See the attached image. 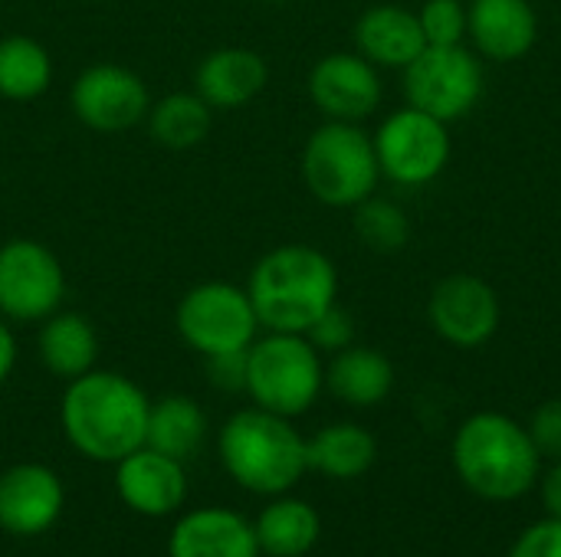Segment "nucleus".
<instances>
[{"instance_id":"1","label":"nucleus","mask_w":561,"mask_h":557,"mask_svg":"<svg viewBox=\"0 0 561 557\" xmlns=\"http://www.w3.org/2000/svg\"><path fill=\"white\" fill-rule=\"evenodd\" d=\"M148 394L118 371H89L69 381L59 420L62 433L85 460L118 463L145 446L148 430Z\"/></svg>"},{"instance_id":"2","label":"nucleus","mask_w":561,"mask_h":557,"mask_svg":"<svg viewBox=\"0 0 561 557\" xmlns=\"http://www.w3.org/2000/svg\"><path fill=\"white\" fill-rule=\"evenodd\" d=\"M247 295L260 328L306 335L339 302V272L322 250L286 243L256 259Z\"/></svg>"},{"instance_id":"3","label":"nucleus","mask_w":561,"mask_h":557,"mask_svg":"<svg viewBox=\"0 0 561 557\" xmlns=\"http://www.w3.org/2000/svg\"><path fill=\"white\" fill-rule=\"evenodd\" d=\"M217 453L230 479L256 496H283L309 469L299 430L263 407L233 414L217 433Z\"/></svg>"},{"instance_id":"4","label":"nucleus","mask_w":561,"mask_h":557,"mask_svg":"<svg viewBox=\"0 0 561 557\" xmlns=\"http://www.w3.org/2000/svg\"><path fill=\"white\" fill-rule=\"evenodd\" d=\"M460 479L483 499L510 502L526 496L539 479V450L526 427L506 414H473L454 440Z\"/></svg>"},{"instance_id":"5","label":"nucleus","mask_w":561,"mask_h":557,"mask_svg":"<svg viewBox=\"0 0 561 557\" xmlns=\"http://www.w3.org/2000/svg\"><path fill=\"white\" fill-rule=\"evenodd\" d=\"M309 194L325 207H358L381 181L371 135L358 121L319 125L299 161Z\"/></svg>"},{"instance_id":"6","label":"nucleus","mask_w":561,"mask_h":557,"mask_svg":"<svg viewBox=\"0 0 561 557\" xmlns=\"http://www.w3.org/2000/svg\"><path fill=\"white\" fill-rule=\"evenodd\" d=\"M325 387V368L306 335L266 332L247 348V394L279 417L306 414Z\"/></svg>"},{"instance_id":"7","label":"nucleus","mask_w":561,"mask_h":557,"mask_svg":"<svg viewBox=\"0 0 561 557\" xmlns=\"http://www.w3.org/2000/svg\"><path fill=\"white\" fill-rule=\"evenodd\" d=\"M178 335L204 358L224 351H247L260 338V318L247 295V286L224 279L201 282L184 292L174 312Z\"/></svg>"},{"instance_id":"8","label":"nucleus","mask_w":561,"mask_h":557,"mask_svg":"<svg viewBox=\"0 0 561 557\" xmlns=\"http://www.w3.org/2000/svg\"><path fill=\"white\" fill-rule=\"evenodd\" d=\"M408 105L440 118L457 121L470 115L483 95V59L460 46H424L421 56L404 66Z\"/></svg>"},{"instance_id":"9","label":"nucleus","mask_w":561,"mask_h":557,"mask_svg":"<svg viewBox=\"0 0 561 557\" xmlns=\"http://www.w3.org/2000/svg\"><path fill=\"white\" fill-rule=\"evenodd\" d=\"M381 177L401 187H424L437 181L450 161L447 121L408 105L391 112L371 135Z\"/></svg>"},{"instance_id":"10","label":"nucleus","mask_w":561,"mask_h":557,"mask_svg":"<svg viewBox=\"0 0 561 557\" xmlns=\"http://www.w3.org/2000/svg\"><path fill=\"white\" fill-rule=\"evenodd\" d=\"M66 272L59 256L39 240H7L0 246V315L20 325H39L62 309Z\"/></svg>"},{"instance_id":"11","label":"nucleus","mask_w":561,"mask_h":557,"mask_svg":"<svg viewBox=\"0 0 561 557\" xmlns=\"http://www.w3.org/2000/svg\"><path fill=\"white\" fill-rule=\"evenodd\" d=\"M69 105L85 128L122 135L148 118L151 95L138 72L115 62H99L79 72L69 89Z\"/></svg>"},{"instance_id":"12","label":"nucleus","mask_w":561,"mask_h":557,"mask_svg":"<svg viewBox=\"0 0 561 557\" xmlns=\"http://www.w3.org/2000/svg\"><path fill=\"white\" fill-rule=\"evenodd\" d=\"M500 295L496 289L470 272H454L440 279L427 299L431 328L454 348H480L500 328Z\"/></svg>"},{"instance_id":"13","label":"nucleus","mask_w":561,"mask_h":557,"mask_svg":"<svg viewBox=\"0 0 561 557\" xmlns=\"http://www.w3.org/2000/svg\"><path fill=\"white\" fill-rule=\"evenodd\" d=\"M378 66L362 53H329L309 72V98L325 121H362L381 105Z\"/></svg>"},{"instance_id":"14","label":"nucleus","mask_w":561,"mask_h":557,"mask_svg":"<svg viewBox=\"0 0 561 557\" xmlns=\"http://www.w3.org/2000/svg\"><path fill=\"white\" fill-rule=\"evenodd\" d=\"M62 483L43 463H16L0 476V529L16 538L49 532L62 515Z\"/></svg>"},{"instance_id":"15","label":"nucleus","mask_w":561,"mask_h":557,"mask_svg":"<svg viewBox=\"0 0 561 557\" xmlns=\"http://www.w3.org/2000/svg\"><path fill=\"white\" fill-rule=\"evenodd\" d=\"M115 489H118V499L138 515H148V519L171 515L187 499L184 463L151 446H138L135 453L115 463Z\"/></svg>"},{"instance_id":"16","label":"nucleus","mask_w":561,"mask_h":557,"mask_svg":"<svg viewBox=\"0 0 561 557\" xmlns=\"http://www.w3.org/2000/svg\"><path fill=\"white\" fill-rule=\"evenodd\" d=\"M467 36L480 59L516 62L539 39V16L529 0H470Z\"/></svg>"},{"instance_id":"17","label":"nucleus","mask_w":561,"mask_h":557,"mask_svg":"<svg viewBox=\"0 0 561 557\" xmlns=\"http://www.w3.org/2000/svg\"><path fill=\"white\" fill-rule=\"evenodd\" d=\"M270 79L266 59L250 46H220L207 53L194 72V92L210 108H240L253 102Z\"/></svg>"},{"instance_id":"18","label":"nucleus","mask_w":561,"mask_h":557,"mask_svg":"<svg viewBox=\"0 0 561 557\" xmlns=\"http://www.w3.org/2000/svg\"><path fill=\"white\" fill-rule=\"evenodd\" d=\"M171 557H260L253 525L233 509H197L178 519L168 538Z\"/></svg>"},{"instance_id":"19","label":"nucleus","mask_w":561,"mask_h":557,"mask_svg":"<svg viewBox=\"0 0 561 557\" xmlns=\"http://www.w3.org/2000/svg\"><path fill=\"white\" fill-rule=\"evenodd\" d=\"M421 20L401 3H375L355 23V53L378 69H404L424 49Z\"/></svg>"},{"instance_id":"20","label":"nucleus","mask_w":561,"mask_h":557,"mask_svg":"<svg viewBox=\"0 0 561 557\" xmlns=\"http://www.w3.org/2000/svg\"><path fill=\"white\" fill-rule=\"evenodd\" d=\"M36 351H39V361L49 374H56L62 381H76L95 368L99 335L85 315L59 309L46 322H39Z\"/></svg>"},{"instance_id":"21","label":"nucleus","mask_w":561,"mask_h":557,"mask_svg":"<svg viewBox=\"0 0 561 557\" xmlns=\"http://www.w3.org/2000/svg\"><path fill=\"white\" fill-rule=\"evenodd\" d=\"M325 384L348 407H375L391 394L394 368L381 351L348 345L325 368Z\"/></svg>"},{"instance_id":"22","label":"nucleus","mask_w":561,"mask_h":557,"mask_svg":"<svg viewBox=\"0 0 561 557\" xmlns=\"http://www.w3.org/2000/svg\"><path fill=\"white\" fill-rule=\"evenodd\" d=\"M207 440V414L197 401L184 394H168L148 410L145 446L184 463L191 460Z\"/></svg>"},{"instance_id":"23","label":"nucleus","mask_w":561,"mask_h":557,"mask_svg":"<svg viewBox=\"0 0 561 557\" xmlns=\"http://www.w3.org/2000/svg\"><path fill=\"white\" fill-rule=\"evenodd\" d=\"M260 555L270 557H302L319 542V512L299 499H276L260 512L253 522Z\"/></svg>"},{"instance_id":"24","label":"nucleus","mask_w":561,"mask_h":557,"mask_svg":"<svg viewBox=\"0 0 561 557\" xmlns=\"http://www.w3.org/2000/svg\"><path fill=\"white\" fill-rule=\"evenodd\" d=\"M378 456L375 437L358 423H332L306 440L309 469L332 476V479H355L371 469Z\"/></svg>"},{"instance_id":"25","label":"nucleus","mask_w":561,"mask_h":557,"mask_svg":"<svg viewBox=\"0 0 561 557\" xmlns=\"http://www.w3.org/2000/svg\"><path fill=\"white\" fill-rule=\"evenodd\" d=\"M148 131L158 144L184 151L210 135L214 108L197 92H171L148 108Z\"/></svg>"},{"instance_id":"26","label":"nucleus","mask_w":561,"mask_h":557,"mask_svg":"<svg viewBox=\"0 0 561 557\" xmlns=\"http://www.w3.org/2000/svg\"><path fill=\"white\" fill-rule=\"evenodd\" d=\"M53 82V56L33 36L0 39V95L10 102L39 98Z\"/></svg>"},{"instance_id":"27","label":"nucleus","mask_w":561,"mask_h":557,"mask_svg":"<svg viewBox=\"0 0 561 557\" xmlns=\"http://www.w3.org/2000/svg\"><path fill=\"white\" fill-rule=\"evenodd\" d=\"M355 210V233L358 240L375 250V253H398L408 246L411 240V220L408 213L394 204V200H385V197H368L362 200Z\"/></svg>"},{"instance_id":"28","label":"nucleus","mask_w":561,"mask_h":557,"mask_svg":"<svg viewBox=\"0 0 561 557\" xmlns=\"http://www.w3.org/2000/svg\"><path fill=\"white\" fill-rule=\"evenodd\" d=\"M421 33L427 46H460L467 36V3L463 0H424L417 10Z\"/></svg>"},{"instance_id":"29","label":"nucleus","mask_w":561,"mask_h":557,"mask_svg":"<svg viewBox=\"0 0 561 557\" xmlns=\"http://www.w3.org/2000/svg\"><path fill=\"white\" fill-rule=\"evenodd\" d=\"M306 338L316 345V351L339 355V351H345L348 345H355V322H352V315L335 302L329 312H322V315L316 318V325L306 332Z\"/></svg>"},{"instance_id":"30","label":"nucleus","mask_w":561,"mask_h":557,"mask_svg":"<svg viewBox=\"0 0 561 557\" xmlns=\"http://www.w3.org/2000/svg\"><path fill=\"white\" fill-rule=\"evenodd\" d=\"M207 361V381L224 391V394H237L247 391V351H224V355H210Z\"/></svg>"},{"instance_id":"31","label":"nucleus","mask_w":561,"mask_h":557,"mask_svg":"<svg viewBox=\"0 0 561 557\" xmlns=\"http://www.w3.org/2000/svg\"><path fill=\"white\" fill-rule=\"evenodd\" d=\"M529 437H533L539 456L561 460V401H549L533 414Z\"/></svg>"},{"instance_id":"32","label":"nucleus","mask_w":561,"mask_h":557,"mask_svg":"<svg viewBox=\"0 0 561 557\" xmlns=\"http://www.w3.org/2000/svg\"><path fill=\"white\" fill-rule=\"evenodd\" d=\"M510 557H561V522L549 519L523 532Z\"/></svg>"},{"instance_id":"33","label":"nucleus","mask_w":561,"mask_h":557,"mask_svg":"<svg viewBox=\"0 0 561 557\" xmlns=\"http://www.w3.org/2000/svg\"><path fill=\"white\" fill-rule=\"evenodd\" d=\"M13 364H16V338L10 332V322L0 315V384L13 374Z\"/></svg>"},{"instance_id":"34","label":"nucleus","mask_w":561,"mask_h":557,"mask_svg":"<svg viewBox=\"0 0 561 557\" xmlns=\"http://www.w3.org/2000/svg\"><path fill=\"white\" fill-rule=\"evenodd\" d=\"M542 496H546V509H549V515L561 522V460L549 469V476H546V483H542Z\"/></svg>"},{"instance_id":"35","label":"nucleus","mask_w":561,"mask_h":557,"mask_svg":"<svg viewBox=\"0 0 561 557\" xmlns=\"http://www.w3.org/2000/svg\"><path fill=\"white\" fill-rule=\"evenodd\" d=\"M270 3H286V0H270Z\"/></svg>"}]
</instances>
